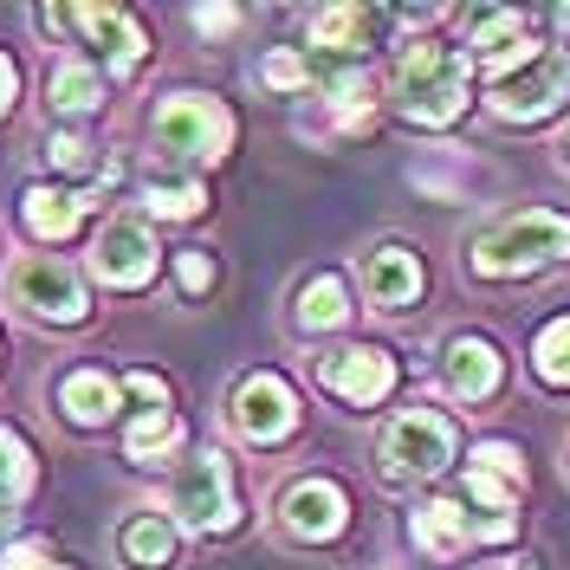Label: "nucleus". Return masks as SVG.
I'll return each mask as SVG.
<instances>
[{
  "mask_svg": "<svg viewBox=\"0 0 570 570\" xmlns=\"http://www.w3.org/2000/svg\"><path fill=\"white\" fill-rule=\"evenodd\" d=\"M227 428L247 448H279L298 428V390L285 383L279 370H247L234 383V395H227Z\"/></svg>",
  "mask_w": 570,
  "mask_h": 570,
  "instance_id": "9",
  "label": "nucleus"
},
{
  "mask_svg": "<svg viewBox=\"0 0 570 570\" xmlns=\"http://www.w3.org/2000/svg\"><path fill=\"white\" fill-rule=\"evenodd\" d=\"M214 279H220V259H214L208 247H181L176 253V285H181V298L195 305V298H208Z\"/></svg>",
  "mask_w": 570,
  "mask_h": 570,
  "instance_id": "29",
  "label": "nucleus"
},
{
  "mask_svg": "<svg viewBox=\"0 0 570 570\" xmlns=\"http://www.w3.org/2000/svg\"><path fill=\"white\" fill-rule=\"evenodd\" d=\"M312 383H318L324 395H337L344 409H376V402L395 395L402 363H395L383 344H337V351L312 356Z\"/></svg>",
  "mask_w": 570,
  "mask_h": 570,
  "instance_id": "8",
  "label": "nucleus"
},
{
  "mask_svg": "<svg viewBox=\"0 0 570 570\" xmlns=\"http://www.w3.org/2000/svg\"><path fill=\"white\" fill-rule=\"evenodd\" d=\"M169 519L195 538H220L240 519V493H234V466L220 448H195L188 461H176L169 480Z\"/></svg>",
  "mask_w": 570,
  "mask_h": 570,
  "instance_id": "6",
  "label": "nucleus"
},
{
  "mask_svg": "<svg viewBox=\"0 0 570 570\" xmlns=\"http://www.w3.org/2000/svg\"><path fill=\"white\" fill-rule=\"evenodd\" d=\"M91 273H98L110 292H142V285H156V273H163L156 227L137 220V214L105 220V227H98V240H91Z\"/></svg>",
  "mask_w": 570,
  "mask_h": 570,
  "instance_id": "12",
  "label": "nucleus"
},
{
  "mask_svg": "<svg viewBox=\"0 0 570 570\" xmlns=\"http://www.w3.org/2000/svg\"><path fill=\"white\" fill-rule=\"evenodd\" d=\"M259 85H266L273 98H305V91L318 85V66H312V52H298V46H273V52L259 59Z\"/></svg>",
  "mask_w": 570,
  "mask_h": 570,
  "instance_id": "26",
  "label": "nucleus"
},
{
  "mask_svg": "<svg viewBox=\"0 0 570 570\" xmlns=\"http://www.w3.org/2000/svg\"><path fill=\"white\" fill-rule=\"evenodd\" d=\"M71 27L105 52V71H117V78H130V71L149 59V33H142V20L130 13V7L85 0V7H71Z\"/></svg>",
  "mask_w": 570,
  "mask_h": 570,
  "instance_id": "13",
  "label": "nucleus"
},
{
  "mask_svg": "<svg viewBox=\"0 0 570 570\" xmlns=\"http://www.w3.org/2000/svg\"><path fill=\"white\" fill-rule=\"evenodd\" d=\"M570 259V214L558 208H525L505 214L493 227H480L466 240V273L473 279H532L544 266Z\"/></svg>",
  "mask_w": 570,
  "mask_h": 570,
  "instance_id": "2",
  "label": "nucleus"
},
{
  "mask_svg": "<svg viewBox=\"0 0 570 570\" xmlns=\"http://www.w3.org/2000/svg\"><path fill=\"white\" fill-rule=\"evenodd\" d=\"M181 454V415L176 409H137L124 422V461L130 466H169Z\"/></svg>",
  "mask_w": 570,
  "mask_h": 570,
  "instance_id": "22",
  "label": "nucleus"
},
{
  "mask_svg": "<svg viewBox=\"0 0 570 570\" xmlns=\"http://www.w3.org/2000/svg\"><path fill=\"white\" fill-rule=\"evenodd\" d=\"M142 202L156 220H202L208 214V188L202 176H181V169H149L142 176Z\"/></svg>",
  "mask_w": 570,
  "mask_h": 570,
  "instance_id": "24",
  "label": "nucleus"
},
{
  "mask_svg": "<svg viewBox=\"0 0 570 570\" xmlns=\"http://www.w3.org/2000/svg\"><path fill=\"white\" fill-rule=\"evenodd\" d=\"M356 285H363V298L376 305V312H409L415 298H422V259L415 247H402V240H383V247H370L356 259Z\"/></svg>",
  "mask_w": 570,
  "mask_h": 570,
  "instance_id": "14",
  "label": "nucleus"
},
{
  "mask_svg": "<svg viewBox=\"0 0 570 570\" xmlns=\"http://www.w3.org/2000/svg\"><path fill=\"white\" fill-rule=\"evenodd\" d=\"M390 98H395V117L415 124V130H448L461 124L466 98H473V59L441 46V39H415L402 59H395V78H390Z\"/></svg>",
  "mask_w": 570,
  "mask_h": 570,
  "instance_id": "1",
  "label": "nucleus"
},
{
  "mask_svg": "<svg viewBox=\"0 0 570 570\" xmlns=\"http://www.w3.org/2000/svg\"><path fill=\"white\" fill-rule=\"evenodd\" d=\"M13 98H20V66H13V59L0 52V117L13 110Z\"/></svg>",
  "mask_w": 570,
  "mask_h": 570,
  "instance_id": "33",
  "label": "nucleus"
},
{
  "mask_svg": "<svg viewBox=\"0 0 570 570\" xmlns=\"http://www.w3.org/2000/svg\"><path fill=\"white\" fill-rule=\"evenodd\" d=\"M46 105H52L59 124L98 117L105 110V66H91V59H52V71H46Z\"/></svg>",
  "mask_w": 570,
  "mask_h": 570,
  "instance_id": "20",
  "label": "nucleus"
},
{
  "mask_svg": "<svg viewBox=\"0 0 570 570\" xmlns=\"http://www.w3.org/2000/svg\"><path fill=\"white\" fill-rule=\"evenodd\" d=\"M117 390H124V402H137V409H169V383H163V376H149V370L117 376Z\"/></svg>",
  "mask_w": 570,
  "mask_h": 570,
  "instance_id": "30",
  "label": "nucleus"
},
{
  "mask_svg": "<svg viewBox=\"0 0 570 570\" xmlns=\"http://www.w3.org/2000/svg\"><path fill=\"white\" fill-rule=\"evenodd\" d=\"M519 493H525V454L512 441H480L473 461H466V499L487 519H512Z\"/></svg>",
  "mask_w": 570,
  "mask_h": 570,
  "instance_id": "15",
  "label": "nucleus"
},
{
  "mask_svg": "<svg viewBox=\"0 0 570 570\" xmlns=\"http://www.w3.org/2000/svg\"><path fill=\"white\" fill-rule=\"evenodd\" d=\"M383 27H390L383 7H318L305 20V46H318L324 59H356L363 46H376Z\"/></svg>",
  "mask_w": 570,
  "mask_h": 570,
  "instance_id": "18",
  "label": "nucleus"
},
{
  "mask_svg": "<svg viewBox=\"0 0 570 570\" xmlns=\"http://www.w3.org/2000/svg\"><path fill=\"white\" fill-rule=\"evenodd\" d=\"M188 20H195V33H208V39H220V33H234V27H240V13H234V7H195Z\"/></svg>",
  "mask_w": 570,
  "mask_h": 570,
  "instance_id": "32",
  "label": "nucleus"
},
{
  "mask_svg": "<svg viewBox=\"0 0 570 570\" xmlns=\"http://www.w3.org/2000/svg\"><path fill=\"white\" fill-rule=\"evenodd\" d=\"M149 142H156L163 169L202 176V169H214L234 149V110L220 98H208V91H169L149 110Z\"/></svg>",
  "mask_w": 570,
  "mask_h": 570,
  "instance_id": "3",
  "label": "nucleus"
},
{
  "mask_svg": "<svg viewBox=\"0 0 570 570\" xmlns=\"http://www.w3.org/2000/svg\"><path fill=\"white\" fill-rule=\"evenodd\" d=\"M117 564L124 570H176L181 564V525L156 505H137L117 525Z\"/></svg>",
  "mask_w": 570,
  "mask_h": 570,
  "instance_id": "17",
  "label": "nucleus"
},
{
  "mask_svg": "<svg viewBox=\"0 0 570 570\" xmlns=\"http://www.w3.org/2000/svg\"><path fill=\"white\" fill-rule=\"evenodd\" d=\"M52 402H59V422L71 428H105L117 422V409H124V390H117V376H105V370H66L59 383H52Z\"/></svg>",
  "mask_w": 570,
  "mask_h": 570,
  "instance_id": "19",
  "label": "nucleus"
},
{
  "mask_svg": "<svg viewBox=\"0 0 570 570\" xmlns=\"http://www.w3.org/2000/svg\"><path fill=\"white\" fill-rule=\"evenodd\" d=\"M0 292H7V305L20 318L46 324V331H78L91 318V279H85V266H71L66 253H20L7 266Z\"/></svg>",
  "mask_w": 570,
  "mask_h": 570,
  "instance_id": "4",
  "label": "nucleus"
},
{
  "mask_svg": "<svg viewBox=\"0 0 570 570\" xmlns=\"http://www.w3.org/2000/svg\"><path fill=\"white\" fill-rule=\"evenodd\" d=\"M33 480H39L33 441H27L20 428H0V519H7L20 499L33 493Z\"/></svg>",
  "mask_w": 570,
  "mask_h": 570,
  "instance_id": "25",
  "label": "nucleus"
},
{
  "mask_svg": "<svg viewBox=\"0 0 570 570\" xmlns=\"http://www.w3.org/2000/svg\"><path fill=\"white\" fill-rule=\"evenodd\" d=\"M532 376L544 390H570V318H551L532 337Z\"/></svg>",
  "mask_w": 570,
  "mask_h": 570,
  "instance_id": "27",
  "label": "nucleus"
},
{
  "mask_svg": "<svg viewBox=\"0 0 570 570\" xmlns=\"http://www.w3.org/2000/svg\"><path fill=\"white\" fill-rule=\"evenodd\" d=\"M66 20H71L66 7H39V27H46V33H66Z\"/></svg>",
  "mask_w": 570,
  "mask_h": 570,
  "instance_id": "34",
  "label": "nucleus"
},
{
  "mask_svg": "<svg viewBox=\"0 0 570 570\" xmlns=\"http://www.w3.org/2000/svg\"><path fill=\"white\" fill-rule=\"evenodd\" d=\"M454 448H461L454 422H448L441 409L415 402V409H402V415L383 428V441H376V473H383L390 487H422L434 473H448Z\"/></svg>",
  "mask_w": 570,
  "mask_h": 570,
  "instance_id": "5",
  "label": "nucleus"
},
{
  "mask_svg": "<svg viewBox=\"0 0 570 570\" xmlns=\"http://www.w3.org/2000/svg\"><path fill=\"white\" fill-rule=\"evenodd\" d=\"M85 208H91V195H71V188L33 181V188L20 195V227H27L33 240H46V247H59V240H71V234H78Z\"/></svg>",
  "mask_w": 570,
  "mask_h": 570,
  "instance_id": "21",
  "label": "nucleus"
},
{
  "mask_svg": "<svg viewBox=\"0 0 570 570\" xmlns=\"http://www.w3.org/2000/svg\"><path fill=\"white\" fill-rule=\"evenodd\" d=\"M273 525L292 544H331V538H344V525H351V493L337 480H324V473H305V480L279 487Z\"/></svg>",
  "mask_w": 570,
  "mask_h": 570,
  "instance_id": "11",
  "label": "nucleus"
},
{
  "mask_svg": "<svg viewBox=\"0 0 570 570\" xmlns=\"http://www.w3.org/2000/svg\"><path fill=\"white\" fill-rule=\"evenodd\" d=\"M46 564H52L46 538H7V551H0V570H46Z\"/></svg>",
  "mask_w": 570,
  "mask_h": 570,
  "instance_id": "31",
  "label": "nucleus"
},
{
  "mask_svg": "<svg viewBox=\"0 0 570 570\" xmlns=\"http://www.w3.org/2000/svg\"><path fill=\"white\" fill-rule=\"evenodd\" d=\"M487 105L505 124H544V117H558L570 105V46L544 39L525 66H512L505 78L487 85Z\"/></svg>",
  "mask_w": 570,
  "mask_h": 570,
  "instance_id": "7",
  "label": "nucleus"
},
{
  "mask_svg": "<svg viewBox=\"0 0 570 570\" xmlns=\"http://www.w3.org/2000/svg\"><path fill=\"white\" fill-rule=\"evenodd\" d=\"M441 383H448L454 402H487V395H499V383H505V356H499L493 337L461 331V337L441 344Z\"/></svg>",
  "mask_w": 570,
  "mask_h": 570,
  "instance_id": "16",
  "label": "nucleus"
},
{
  "mask_svg": "<svg viewBox=\"0 0 570 570\" xmlns=\"http://www.w3.org/2000/svg\"><path fill=\"white\" fill-rule=\"evenodd\" d=\"M519 532V519H487V512H466V499H422L415 519H409V538L415 551H428L434 564L461 558L466 544H505Z\"/></svg>",
  "mask_w": 570,
  "mask_h": 570,
  "instance_id": "10",
  "label": "nucleus"
},
{
  "mask_svg": "<svg viewBox=\"0 0 570 570\" xmlns=\"http://www.w3.org/2000/svg\"><path fill=\"white\" fill-rule=\"evenodd\" d=\"M292 324L305 337H324V331H344L351 324V285L344 273H312L298 285V305H292Z\"/></svg>",
  "mask_w": 570,
  "mask_h": 570,
  "instance_id": "23",
  "label": "nucleus"
},
{
  "mask_svg": "<svg viewBox=\"0 0 570 570\" xmlns=\"http://www.w3.org/2000/svg\"><path fill=\"white\" fill-rule=\"evenodd\" d=\"M39 149H46V169H52V176H85V169H98V149L78 137V130H52Z\"/></svg>",
  "mask_w": 570,
  "mask_h": 570,
  "instance_id": "28",
  "label": "nucleus"
}]
</instances>
